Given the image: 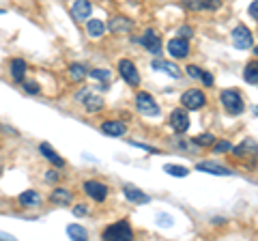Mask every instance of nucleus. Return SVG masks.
Masks as SVG:
<instances>
[{"mask_svg": "<svg viewBox=\"0 0 258 241\" xmlns=\"http://www.w3.org/2000/svg\"><path fill=\"white\" fill-rule=\"evenodd\" d=\"M220 101L222 106L226 108L228 114H241V112L245 110V103H243V97H241V93L235 91V88H226V91L220 93Z\"/></svg>", "mask_w": 258, "mask_h": 241, "instance_id": "f257e3e1", "label": "nucleus"}, {"mask_svg": "<svg viewBox=\"0 0 258 241\" xmlns=\"http://www.w3.org/2000/svg\"><path fill=\"white\" fill-rule=\"evenodd\" d=\"M103 239L129 241V239H134V230H132V226H129L127 220H120V222L112 224V226H108L106 230H103Z\"/></svg>", "mask_w": 258, "mask_h": 241, "instance_id": "f03ea898", "label": "nucleus"}, {"mask_svg": "<svg viewBox=\"0 0 258 241\" xmlns=\"http://www.w3.org/2000/svg\"><path fill=\"white\" fill-rule=\"evenodd\" d=\"M136 108H138V112L144 116H159V112H161L155 97L149 93H144V91L136 95Z\"/></svg>", "mask_w": 258, "mask_h": 241, "instance_id": "7ed1b4c3", "label": "nucleus"}, {"mask_svg": "<svg viewBox=\"0 0 258 241\" xmlns=\"http://www.w3.org/2000/svg\"><path fill=\"white\" fill-rule=\"evenodd\" d=\"M207 103V95L203 91H198V88H189V91H185L181 95V106L185 110H200L205 108Z\"/></svg>", "mask_w": 258, "mask_h": 241, "instance_id": "20e7f679", "label": "nucleus"}, {"mask_svg": "<svg viewBox=\"0 0 258 241\" xmlns=\"http://www.w3.org/2000/svg\"><path fill=\"white\" fill-rule=\"evenodd\" d=\"M118 74L129 86H138L140 84V74H138V69H136V65L132 61H127V58L118 61Z\"/></svg>", "mask_w": 258, "mask_h": 241, "instance_id": "39448f33", "label": "nucleus"}, {"mask_svg": "<svg viewBox=\"0 0 258 241\" xmlns=\"http://www.w3.org/2000/svg\"><path fill=\"white\" fill-rule=\"evenodd\" d=\"M76 99L82 103V106L86 108V112H99L101 108H103V99L99 97V95H95V93H91V91H80L78 95H76Z\"/></svg>", "mask_w": 258, "mask_h": 241, "instance_id": "423d86ee", "label": "nucleus"}, {"mask_svg": "<svg viewBox=\"0 0 258 241\" xmlns=\"http://www.w3.org/2000/svg\"><path fill=\"white\" fill-rule=\"evenodd\" d=\"M232 43H235L237 50H249L254 45V39H252V33L245 28V26H237L232 30Z\"/></svg>", "mask_w": 258, "mask_h": 241, "instance_id": "0eeeda50", "label": "nucleus"}, {"mask_svg": "<svg viewBox=\"0 0 258 241\" xmlns=\"http://www.w3.org/2000/svg\"><path fill=\"white\" fill-rule=\"evenodd\" d=\"M170 125H172V130L176 134H185V132H187L189 130V114H187V110H181V108L172 110Z\"/></svg>", "mask_w": 258, "mask_h": 241, "instance_id": "6e6552de", "label": "nucleus"}, {"mask_svg": "<svg viewBox=\"0 0 258 241\" xmlns=\"http://www.w3.org/2000/svg\"><path fill=\"white\" fill-rule=\"evenodd\" d=\"M168 52H170L172 58H187V56H189V43H187V39H183V37L170 39V41H168Z\"/></svg>", "mask_w": 258, "mask_h": 241, "instance_id": "1a4fd4ad", "label": "nucleus"}, {"mask_svg": "<svg viewBox=\"0 0 258 241\" xmlns=\"http://www.w3.org/2000/svg\"><path fill=\"white\" fill-rule=\"evenodd\" d=\"M123 194H125V198H127L132 205H149V203H151V196L144 194L140 188L132 186V183H127V186L123 188Z\"/></svg>", "mask_w": 258, "mask_h": 241, "instance_id": "9d476101", "label": "nucleus"}, {"mask_svg": "<svg viewBox=\"0 0 258 241\" xmlns=\"http://www.w3.org/2000/svg\"><path fill=\"white\" fill-rule=\"evenodd\" d=\"M84 192L95 200V203H103V200L108 198V186H103L99 181H86Z\"/></svg>", "mask_w": 258, "mask_h": 241, "instance_id": "9b49d317", "label": "nucleus"}, {"mask_svg": "<svg viewBox=\"0 0 258 241\" xmlns=\"http://www.w3.org/2000/svg\"><path fill=\"white\" fill-rule=\"evenodd\" d=\"M140 41H142V45L147 47L151 54H159V52H161V37H159L153 28H147V30H144V35H142Z\"/></svg>", "mask_w": 258, "mask_h": 241, "instance_id": "f8f14e48", "label": "nucleus"}, {"mask_svg": "<svg viewBox=\"0 0 258 241\" xmlns=\"http://www.w3.org/2000/svg\"><path fill=\"white\" fill-rule=\"evenodd\" d=\"M93 13V7L88 0H74V5H71V18L76 22H84L88 20V15Z\"/></svg>", "mask_w": 258, "mask_h": 241, "instance_id": "ddd939ff", "label": "nucleus"}, {"mask_svg": "<svg viewBox=\"0 0 258 241\" xmlns=\"http://www.w3.org/2000/svg\"><path fill=\"white\" fill-rule=\"evenodd\" d=\"M108 28H110L114 35H125V33H129V30L134 28V22L129 20V18H125V15H114V18L110 20Z\"/></svg>", "mask_w": 258, "mask_h": 241, "instance_id": "4468645a", "label": "nucleus"}, {"mask_svg": "<svg viewBox=\"0 0 258 241\" xmlns=\"http://www.w3.org/2000/svg\"><path fill=\"white\" fill-rule=\"evenodd\" d=\"M101 132L106 136H110V138H120V136H125L127 125L123 123V120H103Z\"/></svg>", "mask_w": 258, "mask_h": 241, "instance_id": "2eb2a0df", "label": "nucleus"}, {"mask_svg": "<svg viewBox=\"0 0 258 241\" xmlns=\"http://www.w3.org/2000/svg\"><path fill=\"white\" fill-rule=\"evenodd\" d=\"M196 170H203V172H209V174H220V176H230V174H232V170H228V168L222 166V164L211 162V159L198 162V164H196Z\"/></svg>", "mask_w": 258, "mask_h": 241, "instance_id": "dca6fc26", "label": "nucleus"}, {"mask_svg": "<svg viewBox=\"0 0 258 241\" xmlns=\"http://www.w3.org/2000/svg\"><path fill=\"white\" fill-rule=\"evenodd\" d=\"M185 7L191 11H215L220 9V0H185Z\"/></svg>", "mask_w": 258, "mask_h": 241, "instance_id": "f3484780", "label": "nucleus"}, {"mask_svg": "<svg viewBox=\"0 0 258 241\" xmlns=\"http://www.w3.org/2000/svg\"><path fill=\"white\" fill-rule=\"evenodd\" d=\"M39 153H41L52 166H56V168H64V159H62L58 153H56V151H54L47 142H41V144H39Z\"/></svg>", "mask_w": 258, "mask_h": 241, "instance_id": "a211bd4d", "label": "nucleus"}, {"mask_svg": "<svg viewBox=\"0 0 258 241\" xmlns=\"http://www.w3.org/2000/svg\"><path fill=\"white\" fill-rule=\"evenodd\" d=\"M26 69H28V65H26V61L24 58H13L11 61V65H9V71H11V78L15 80V82H24V78H26Z\"/></svg>", "mask_w": 258, "mask_h": 241, "instance_id": "6ab92c4d", "label": "nucleus"}, {"mask_svg": "<svg viewBox=\"0 0 258 241\" xmlns=\"http://www.w3.org/2000/svg\"><path fill=\"white\" fill-rule=\"evenodd\" d=\"M18 200H20L22 207L32 209V207H39V205H41V194H39V192H35V190H26V192H22Z\"/></svg>", "mask_w": 258, "mask_h": 241, "instance_id": "aec40b11", "label": "nucleus"}, {"mask_svg": "<svg viewBox=\"0 0 258 241\" xmlns=\"http://www.w3.org/2000/svg\"><path fill=\"white\" fill-rule=\"evenodd\" d=\"M232 153L237 157H243V155H258V144L254 140H243L239 147H232Z\"/></svg>", "mask_w": 258, "mask_h": 241, "instance_id": "412c9836", "label": "nucleus"}, {"mask_svg": "<svg viewBox=\"0 0 258 241\" xmlns=\"http://www.w3.org/2000/svg\"><path fill=\"white\" fill-rule=\"evenodd\" d=\"M153 67L157 71H164V74H168L170 78H181V69L170 61H153Z\"/></svg>", "mask_w": 258, "mask_h": 241, "instance_id": "4be33fe9", "label": "nucleus"}, {"mask_svg": "<svg viewBox=\"0 0 258 241\" xmlns=\"http://www.w3.org/2000/svg\"><path fill=\"white\" fill-rule=\"evenodd\" d=\"M50 200L54 205H71V200H74V196H71L69 190L64 188H56L52 194H50Z\"/></svg>", "mask_w": 258, "mask_h": 241, "instance_id": "5701e85b", "label": "nucleus"}, {"mask_svg": "<svg viewBox=\"0 0 258 241\" xmlns=\"http://www.w3.org/2000/svg\"><path fill=\"white\" fill-rule=\"evenodd\" d=\"M86 33L91 35L93 39H99V37L106 35V24H103L101 20H88V24H86Z\"/></svg>", "mask_w": 258, "mask_h": 241, "instance_id": "b1692460", "label": "nucleus"}, {"mask_svg": "<svg viewBox=\"0 0 258 241\" xmlns=\"http://www.w3.org/2000/svg\"><path fill=\"white\" fill-rule=\"evenodd\" d=\"M86 76H88V71H86L84 65H80V63L69 65V80H71V82H82Z\"/></svg>", "mask_w": 258, "mask_h": 241, "instance_id": "393cba45", "label": "nucleus"}, {"mask_svg": "<svg viewBox=\"0 0 258 241\" xmlns=\"http://www.w3.org/2000/svg\"><path fill=\"white\" fill-rule=\"evenodd\" d=\"M243 78L249 84H258V61H249L243 69Z\"/></svg>", "mask_w": 258, "mask_h": 241, "instance_id": "a878e982", "label": "nucleus"}, {"mask_svg": "<svg viewBox=\"0 0 258 241\" xmlns=\"http://www.w3.org/2000/svg\"><path fill=\"white\" fill-rule=\"evenodd\" d=\"M67 235L71 239H80V241H86L88 239V232L84 226H80V224H71V226H67Z\"/></svg>", "mask_w": 258, "mask_h": 241, "instance_id": "bb28decb", "label": "nucleus"}, {"mask_svg": "<svg viewBox=\"0 0 258 241\" xmlns=\"http://www.w3.org/2000/svg\"><path fill=\"white\" fill-rule=\"evenodd\" d=\"M164 172L170 174V176H187L189 170L185 166H179V164H166L164 166Z\"/></svg>", "mask_w": 258, "mask_h": 241, "instance_id": "cd10ccee", "label": "nucleus"}, {"mask_svg": "<svg viewBox=\"0 0 258 241\" xmlns=\"http://www.w3.org/2000/svg\"><path fill=\"white\" fill-rule=\"evenodd\" d=\"M215 142H217V138L213 134H200L194 138V144H198V147H213Z\"/></svg>", "mask_w": 258, "mask_h": 241, "instance_id": "c85d7f7f", "label": "nucleus"}, {"mask_svg": "<svg viewBox=\"0 0 258 241\" xmlns=\"http://www.w3.org/2000/svg\"><path fill=\"white\" fill-rule=\"evenodd\" d=\"M88 76L91 78H97V80H103V82H106V80H110V71L108 69H93V71H88Z\"/></svg>", "mask_w": 258, "mask_h": 241, "instance_id": "c756f323", "label": "nucleus"}, {"mask_svg": "<svg viewBox=\"0 0 258 241\" xmlns=\"http://www.w3.org/2000/svg\"><path fill=\"white\" fill-rule=\"evenodd\" d=\"M213 151H215V153H226V151H232V144L226 142V140H217L213 144Z\"/></svg>", "mask_w": 258, "mask_h": 241, "instance_id": "7c9ffc66", "label": "nucleus"}, {"mask_svg": "<svg viewBox=\"0 0 258 241\" xmlns=\"http://www.w3.org/2000/svg\"><path fill=\"white\" fill-rule=\"evenodd\" d=\"M22 86H24V91L30 93V95H39V91H41V88H39V84L32 82V80H30V82H26V80H24Z\"/></svg>", "mask_w": 258, "mask_h": 241, "instance_id": "2f4dec72", "label": "nucleus"}, {"mask_svg": "<svg viewBox=\"0 0 258 241\" xmlns=\"http://www.w3.org/2000/svg\"><path fill=\"white\" fill-rule=\"evenodd\" d=\"M187 76L194 78V80H198L200 76H203V69H200L198 65H187Z\"/></svg>", "mask_w": 258, "mask_h": 241, "instance_id": "473e14b6", "label": "nucleus"}, {"mask_svg": "<svg viewBox=\"0 0 258 241\" xmlns=\"http://www.w3.org/2000/svg\"><path fill=\"white\" fill-rule=\"evenodd\" d=\"M200 80H203L205 86H213V76L209 74V71H203V76H200Z\"/></svg>", "mask_w": 258, "mask_h": 241, "instance_id": "72a5a7b5", "label": "nucleus"}, {"mask_svg": "<svg viewBox=\"0 0 258 241\" xmlns=\"http://www.w3.org/2000/svg\"><path fill=\"white\" fill-rule=\"evenodd\" d=\"M157 220H159V226H172L170 215H157Z\"/></svg>", "mask_w": 258, "mask_h": 241, "instance_id": "f704fd0d", "label": "nucleus"}, {"mask_svg": "<svg viewBox=\"0 0 258 241\" xmlns=\"http://www.w3.org/2000/svg\"><path fill=\"white\" fill-rule=\"evenodd\" d=\"M132 144H134V147H138V149H144L147 153H159L155 147H147V144H142V142H132Z\"/></svg>", "mask_w": 258, "mask_h": 241, "instance_id": "c9c22d12", "label": "nucleus"}, {"mask_svg": "<svg viewBox=\"0 0 258 241\" xmlns=\"http://www.w3.org/2000/svg\"><path fill=\"white\" fill-rule=\"evenodd\" d=\"M176 33H179V37H183V39H189L191 37V28L189 26H181Z\"/></svg>", "mask_w": 258, "mask_h": 241, "instance_id": "e433bc0d", "label": "nucleus"}, {"mask_svg": "<svg viewBox=\"0 0 258 241\" xmlns=\"http://www.w3.org/2000/svg\"><path fill=\"white\" fill-rule=\"evenodd\" d=\"M247 11H249V15H252V18L258 22V0H254V3L249 5V9H247Z\"/></svg>", "mask_w": 258, "mask_h": 241, "instance_id": "4c0bfd02", "label": "nucleus"}, {"mask_svg": "<svg viewBox=\"0 0 258 241\" xmlns=\"http://www.w3.org/2000/svg\"><path fill=\"white\" fill-rule=\"evenodd\" d=\"M58 176H60V172L52 170V172H47V174H45V181H47V183H56V181H58Z\"/></svg>", "mask_w": 258, "mask_h": 241, "instance_id": "58836bf2", "label": "nucleus"}, {"mask_svg": "<svg viewBox=\"0 0 258 241\" xmlns=\"http://www.w3.org/2000/svg\"><path fill=\"white\" fill-rule=\"evenodd\" d=\"M86 211H88V209H86L84 205H78V207H74V215H86Z\"/></svg>", "mask_w": 258, "mask_h": 241, "instance_id": "ea45409f", "label": "nucleus"}, {"mask_svg": "<svg viewBox=\"0 0 258 241\" xmlns=\"http://www.w3.org/2000/svg\"><path fill=\"white\" fill-rule=\"evenodd\" d=\"M0 239H13V235H7V232H0Z\"/></svg>", "mask_w": 258, "mask_h": 241, "instance_id": "a19ab883", "label": "nucleus"}, {"mask_svg": "<svg viewBox=\"0 0 258 241\" xmlns=\"http://www.w3.org/2000/svg\"><path fill=\"white\" fill-rule=\"evenodd\" d=\"M254 54H256V56H258V45H256V47H254Z\"/></svg>", "mask_w": 258, "mask_h": 241, "instance_id": "79ce46f5", "label": "nucleus"}, {"mask_svg": "<svg viewBox=\"0 0 258 241\" xmlns=\"http://www.w3.org/2000/svg\"><path fill=\"white\" fill-rule=\"evenodd\" d=\"M254 114H256V116H258V108H254Z\"/></svg>", "mask_w": 258, "mask_h": 241, "instance_id": "37998d69", "label": "nucleus"}, {"mask_svg": "<svg viewBox=\"0 0 258 241\" xmlns=\"http://www.w3.org/2000/svg\"><path fill=\"white\" fill-rule=\"evenodd\" d=\"M3 13H5V9H0V15H3Z\"/></svg>", "mask_w": 258, "mask_h": 241, "instance_id": "c03bdc74", "label": "nucleus"}]
</instances>
